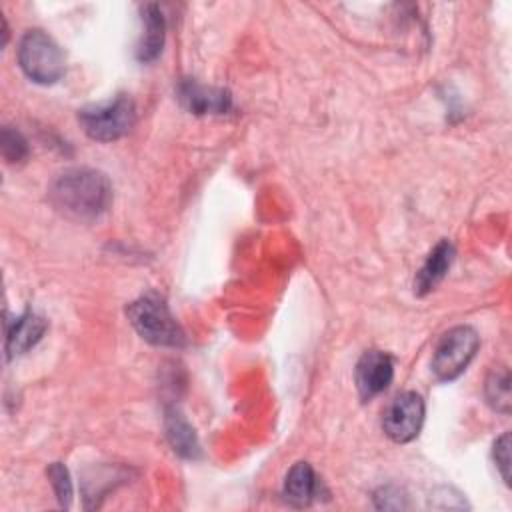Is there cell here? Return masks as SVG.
<instances>
[{
  "mask_svg": "<svg viewBox=\"0 0 512 512\" xmlns=\"http://www.w3.org/2000/svg\"><path fill=\"white\" fill-rule=\"evenodd\" d=\"M78 122L92 140L112 142L130 132L136 122V106L130 96L118 94L108 102L82 108Z\"/></svg>",
  "mask_w": 512,
  "mask_h": 512,
  "instance_id": "3957f363",
  "label": "cell"
},
{
  "mask_svg": "<svg viewBox=\"0 0 512 512\" xmlns=\"http://www.w3.org/2000/svg\"><path fill=\"white\" fill-rule=\"evenodd\" d=\"M318 494V478L310 464L298 462L284 480V496L294 506H308Z\"/></svg>",
  "mask_w": 512,
  "mask_h": 512,
  "instance_id": "7c38bea8",
  "label": "cell"
},
{
  "mask_svg": "<svg viewBox=\"0 0 512 512\" xmlns=\"http://www.w3.org/2000/svg\"><path fill=\"white\" fill-rule=\"evenodd\" d=\"M0 148H2V156L10 164L12 162H20V160H24L28 156V142H26V138L16 128H10V126L2 128Z\"/></svg>",
  "mask_w": 512,
  "mask_h": 512,
  "instance_id": "9a60e30c",
  "label": "cell"
},
{
  "mask_svg": "<svg viewBox=\"0 0 512 512\" xmlns=\"http://www.w3.org/2000/svg\"><path fill=\"white\" fill-rule=\"evenodd\" d=\"M452 260H454V246L448 240L438 242L414 278L416 294L424 296L430 290H434L438 282L446 276Z\"/></svg>",
  "mask_w": 512,
  "mask_h": 512,
  "instance_id": "30bf717a",
  "label": "cell"
},
{
  "mask_svg": "<svg viewBox=\"0 0 512 512\" xmlns=\"http://www.w3.org/2000/svg\"><path fill=\"white\" fill-rule=\"evenodd\" d=\"M484 394L494 410L502 414L510 412V374L506 368L490 372V376L486 378Z\"/></svg>",
  "mask_w": 512,
  "mask_h": 512,
  "instance_id": "5bb4252c",
  "label": "cell"
},
{
  "mask_svg": "<svg viewBox=\"0 0 512 512\" xmlns=\"http://www.w3.org/2000/svg\"><path fill=\"white\" fill-rule=\"evenodd\" d=\"M54 208L74 220H94L112 202L110 180L92 168H70L62 172L48 192Z\"/></svg>",
  "mask_w": 512,
  "mask_h": 512,
  "instance_id": "6da1fadb",
  "label": "cell"
},
{
  "mask_svg": "<svg viewBox=\"0 0 512 512\" xmlns=\"http://www.w3.org/2000/svg\"><path fill=\"white\" fill-rule=\"evenodd\" d=\"M48 478H50V484H52L54 494L58 498V504L62 508H68L70 500H72V482H70L66 466L60 464V462L50 464L48 466Z\"/></svg>",
  "mask_w": 512,
  "mask_h": 512,
  "instance_id": "2e32d148",
  "label": "cell"
},
{
  "mask_svg": "<svg viewBox=\"0 0 512 512\" xmlns=\"http://www.w3.org/2000/svg\"><path fill=\"white\" fill-rule=\"evenodd\" d=\"M142 22H144V34L140 38L136 56L140 62H152L158 58L164 46V14L156 4L142 6Z\"/></svg>",
  "mask_w": 512,
  "mask_h": 512,
  "instance_id": "8fae6325",
  "label": "cell"
},
{
  "mask_svg": "<svg viewBox=\"0 0 512 512\" xmlns=\"http://www.w3.org/2000/svg\"><path fill=\"white\" fill-rule=\"evenodd\" d=\"M128 320L134 330L146 342L154 346H172L180 348L186 344V334L172 316L168 304L156 292H148L128 304Z\"/></svg>",
  "mask_w": 512,
  "mask_h": 512,
  "instance_id": "7a4b0ae2",
  "label": "cell"
},
{
  "mask_svg": "<svg viewBox=\"0 0 512 512\" xmlns=\"http://www.w3.org/2000/svg\"><path fill=\"white\" fill-rule=\"evenodd\" d=\"M166 436L176 454H180L182 458H198L200 446L196 434L178 410L166 412Z\"/></svg>",
  "mask_w": 512,
  "mask_h": 512,
  "instance_id": "4fadbf2b",
  "label": "cell"
},
{
  "mask_svg": "<svg viewBox=\"0 0 512 512\" xmlns=\"http://www.w3.org/2000/svg\"><path fill=\"white\" fill-rule=\"evenodd\" d=\"M18 62L24 74L38 84H54L64 76V52L42 30H28L18 44Z\"/></svg>",
  "mask_w": 512,
  "mask_h": 512,
  "instance_id": "277c9868",
  "label": "cell"
},
{
  "mask_svg": "<svg viewBox=\"0 0 512 512\" xmlns=\"http://www.w3.org/2000/svg\"><path fill=\"white\" fill-rule=\"evenodd\" d=\"M178 100L192 114H224L230 110V94L224 88L204 86L194 78H184L178 84Z\"/></svg>",
  "mask_w": 512,
  "mask_h": 512,
  "instance_id": "ba28073f",
  "label": "cell"
},
{
  "mask_svg": "<svg viewBox=\"0 0 512 512\" xmlns=\"http://www.w3.org/2000/svg\"><path fill=\"white\" fill-rule=\"evenodd\" d=\"M424 422V400L416 392L398 394L384 412L382 428L394 442H410Z\"/></svg>",
  "mask_w": 512,
  "mask_h": 512,
  "instance_id": "8992f818",
  "label": "cell"
},
{
  "mask_svg": "<svg viewBox=\"0 0 512 512\" xmlns=\"http://www.w3.org/2000/svg\"><path fill=\"white\" fill-rule=\"evenodd\" d=\"M480 346V338L474 328L470 326H456L448 330L434 348L432 356V370L440 380H454L458 378Z\"/></svg>",
  "mask_w": 512,
  "mask_h": 512,
  "instance_id": "5b68a950",
  "label": "cell"
},
{
  "mask_svg": "<svg viewBox=\"0 0 512 512\" xmlns=\"http://www.w3.org/2000/svg\"><path fill=\"white\" fill-rule=\"evenodd\" d=\"M394 378V360L382 350H368L356 364V386L364 400L384 392Z\"/></svg>",
  "mask_w": 512,
  "mask_h": 512,
  "instance_id": "52a82bcc",
  "label": "cell"
},
{
  "mask_svg": "<svg viewBox=\"0 0 512 512\" xmlns=\"http://www.w3.org/2000/svg\"><path fill=\"white\" fill-rule=\"evenodd\" d=\"M46 332V320L36 312H24L6 324V356L24 354L30 350Z\"/></svg>",
  "mask_w": 512,
  "mask_h": 512,
  "instance_id": "9c48e42d",
  "label": "cell"
},
{
  "mask_svg": "<svg viewBox=\"0 0 512 512\" xmlns=\"http://www.w3.org/2000/svg\"><path fill=\"white\" fill-rule=\"evenodd\" d=\"M494 462L504 478V482H510V434H502L496 442H494Z\"/></svg>",
  "mask_w": 512,
  "mask_h": 512,
  "instance_id": "e0dca14e",
  "label": "cell"
}]
</instances>
